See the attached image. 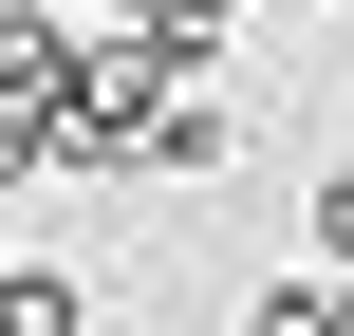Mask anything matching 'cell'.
Returning <instances> with one entry per match:
<instances>
[{"instance_id":"obj_1","label":"cell","mask_w":354,"mask_h":336,"mask_svg":"<svg viewBox=\"0 0 354 336\" xmlns=\"http://www.w3.org/2000/svg\"><path fill=\"white\" fill-rule=\"evenodd\" d=\"M56 112H75V19H0V187L56 168Z\"/></svg>"},{"instance_id":"obj_5","label":"cell","mask_w":354,"mask_h":336,"mask_svg":"<svg viewBox=\"0 0 354 336\" xmlns=\"http://www.w3.org/2000/svg\"><path fill=\"white\" fill-rule=\"evenodd\" d=\"M299 224H317V262H336V281H354V150H336V168H317V206H299Z\"/></svg>"},{"instance_id":"obj_2","label":"cell","mask_w":354,"mask_h":336,"mask_svg":"<svg viewBox=\"0 0 354 336\" xmlns=\"http://www.w3.org/2000/svg\"><path fill=\"white\" fill-rule=\"evenodd\" d=\"M0 336H93V281L75 262H0Z\"/></svg>"},{"instance_id":"obj_6","label":"cell","mask_w":354,"mask_h":336,"mask_svg":"<svg viewBox=\"0 0 354 336\" xmlns=\"http://www.w3.org/2000/svg\"><path fill=\"white\" fill-rule=\"evenodd\" d=\"M0 262H19V243H0Z\"/></svg>"},{"instance_id":"obj_4","label":"cell","mask_w":354,"mask_h":336,"mask_svg":"<svg viewBox=\"0 0 354 336\" xmlns=\"http://www.w3.org/2000/svg\"><path fill=\"white\" fill-rule=\"evenodd\" d=\"M243 336H354V281H336V262H317V281H261Z\"/></svg>"},{"instance_id":"obj_3","label":"cell","mask_w":354,"mask_h":336,"mask_svg":"<svg viewBox=\"0 0 354 336\" xmlns=\"http://www.w3.org/2000/svg\"><path fill=\"white\" fill-rule=\"evenodd\" d=\"M224 150H243V112H224V94H205V75H187V94H168V131H149V168H187V187H205V168H224Z\"/></svg>"}]
</instances>
